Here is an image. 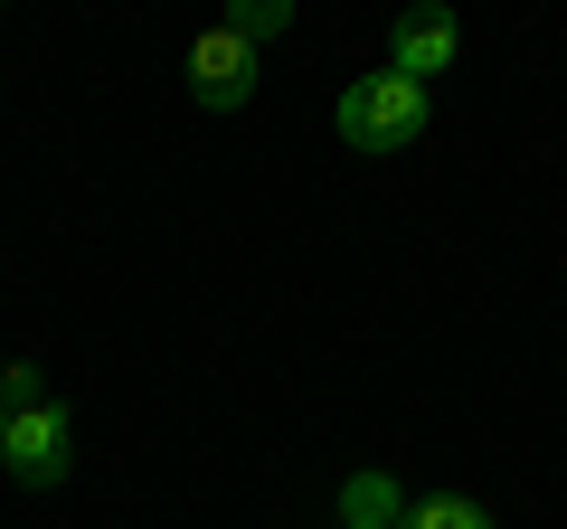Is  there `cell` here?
<instances>
[{"label":"cell","mask_w":567,"mask_h":529,"mask_svg":"<svg viewBox=\"0 0 567 529\" xmlns=\"http://www.w3.org/2000/svg\"><path fill=\"white\" fill-rule=\"evenodd\" d=\"M425 133V85L398 76V66H379V76H360L341 95V143L350 152H406Z\"/></svg>","instance_id":"1"},{"label":"cell","mask_w":567,"mask_h":529,"mask_svg":"<svg viewBox=\"0 0 567 529\" xmlns=\"http://www.w3.org/2000/svg\"><path fill=\"white\" fill-rule=\"evenodd\" d=\"M76 435H66V407L58 397H39V407H10V435H0V464L20 473L29 491H48V483H66V464H76Z\"/></svg>","instance_id":"2"},{"label":"cell","mask_w":567,"mask_h":529,"mask_svg":"<svg viewBox=\"0 0 567 529\" xmlns=\"http://www.w3.org/2000/svg\"><path fill=\"white\" fill-rule=\"evenodd\" d=\"M189 95L208 104V114H237L246 95H256V48L237 39V29H199V48H189Z\"/></svg>","instance_id":"3"},{"label":"cell","mask_w":567,"mask_h":529,"mask_svg":"<svg viewBox=\"0 0 567 529\" xmlns=\"http://www.w3.org/2000/svg\"><path fill=\"white\" fill-rule=\"evenodd\" d=\"M454 48H464L454 10H435V0H425V10H398V58H388V66L425 85V76H445V66H454Z\"/></svg>","instance_id":"4"},{"label":"cell","mask_w":567,"mask_h":529,"mask_svg":"<svg viewBox=\"0 0 567 529\" xmlns=\"http://www.w3.org/2000/svg\"><path fill=\"white\" fill-rule=\"evenodd\" d=\"M406 520V491L388 473H350L341 483V529H398Z\"/></svg>","instance_id":"5"},{"label":"cell","mask_w":567,"mask_h":529,"mask_svg":"<svg viewBox=\"0 0 567 529\" xmlns=\"http://www.w3.org/2000/svg\"><path fill=\"white\" fill-rule=\"evenodd\" d=\"M398 529H492V510L464 501V491H435V501H406Z\"/></svg>","instance_id":"6"},{"label":"cell","mask_w":567,"mask_h":529,"mask_svg":"<svg viewBox=\"0 0 567 529\" xmlns=\"http://www.w3.org/2000/svg\"><path fill=\"white\" fill-rule=\"evenodd\" d=\"M227 29H237L246 48H265L275 29H293V0H246V10H227Z\"/></svg>","instance_id":"7"},{"label":"cell","mask_w":567,"mask_h":529,"mask_svg":"<svg viewBox=\"0 0 567 529\" xmlns=\"http://www.w3.org/2000/svg\"><path fill=\"white\" fill-rule=\"evenodd\" d=\"M39 397H48V369L39 360H10V369H0V407H39Z\"/></svg>","instance_id":"8"},{"label":"cell","mask_w":567,"mask_h":529,"mask_svg":"<svg viewBox=\"0 0 567 529\" xmlns=\"http://www.w3.org/2000/svg\"><path fill=\"white\" fill-rule=\"evenodd\" d=\"M0 435H10V407H0Z\"/></svg>","instance_id":"9"}]
</instances>
